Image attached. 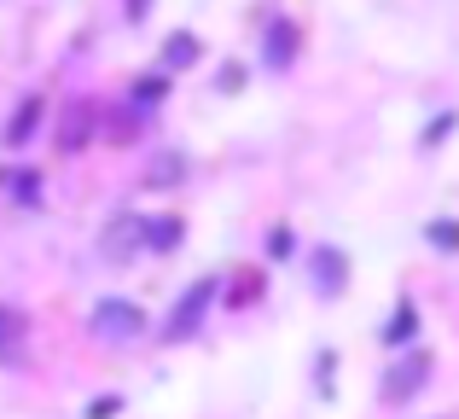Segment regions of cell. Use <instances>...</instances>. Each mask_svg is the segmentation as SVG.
Here are the masks:
<instances>
[{"label":"cell","mask_w":459,"mask_h":419,"mask_svg":"<svg viewBox=\"0 0 459 419\" xmlns=\"http://www.w3.org/2000/svg\"><path fill=\"white\" fill-rule=\"evenodd\" d=\"M140 327H146V320H140L134 303H100L93 309V332H100V338H134Z\"/></svg>","instance_id":"cell-1"},{"label":"cell","mask_w":459,"mask_h":419,"mask_svg":"<svg viewBox=\"0 0 459 419\" xmlns=\"http://www.w3.org/2000/svg\"><path fill=\"white\" fill-rule=\"evenodd\" d=\"M210 297H215V280L192 285V292H186V303H180L175 315H169V338H186V332L198 327V315H204V303H210Z\"/></svg>","instance_id":"cell-2"},{"label":"cell","mask_w":459,"mask_h":419,"mask_svg":"<svg viewBox=\"0 0 459 419\" xmlns=\"http://www.w3.org/2000/svg\"><path fill=\"white\" fill-rule=\"evenodd\" d=\"M35 123H41V100H23L18 117H12V128H6V146H30V128Z\"/></svg>","instance_id":"cell-3"},{"label":"cell","mask_w":459,"mask_h":419,"mask_svg":"<svg viewBox=\"0 0 459 419\" xmlns=\"http://www.w3.org/2000/svg\"><path fill=\"white\" fill-rule=\"evenodd\" d=\"M425 355H413V362H407V367H395V379H390V385H384V390H390V397H407V390H419V385H425Z\"/></svg>","instance_id":"cell-4"},{"label":"cell","mask_w":459,"mask_h":419,"mask_svg":"<svg viewBox=\"0 0 459 419\" xmlns=\"http://www.w3.org/2000/svg\"><path fill=\"white\" fill-rule=\"evenodd\" d=\"M18 344H23V320L12 315V309H0V362L18 355Z\"/></svg>","instance_id":"cell-5"},{"label":"cell","mask_w":459,"mask_h":419,"mask_svg":"<svg viewBox=\"0 0 459 419\" xmlns=\"http://www.w3.org/2000/svg\"><path fill=\"white\" fill-rule=\"evenodd\" d=\"M192 58H198V41H192V35H175V41L163 47V65H169V70H186Z\"/></svg>","instance_id":"cell-6"},{"label":"cell","mask_w":459,"mask_h":419,"mask_svg":"<svg viewBox=\"0 0 459 419\" xmlns=\"http://www.w3.org/2000/svg\"><path fill=\"white\" fill-rule=\"evenodd\" d=\"M180 175H186V163H180V158H157L152 163V187H169V181H180Z\"/></svg>","instance_id":"cell-7"},{"label":"cell","mask_w":459,"mask_h":419,"mask_svg":"<svg viewBox=\"0 0 459 419\" xmlns=\"http://www.w3.org/2000/svg\"><path fill=\"white\" fill-rule=\"evenodd\" d=\"M152 245H157V250L180 245V222H175V215H163V222H152Z\"/></svg>","instance_id":"cell-8"},{"label":"cell","mask_w":459,"mask_h":419,"mask_svg":"<svg viewBox=\"0 0 459 419\" xmlns=\"http://www.w3.org/2000/svg\"><path fill=\"white\" fill-rule=\"evenodd\" d=\"M413 303H407V309H395V320H390V332H384V338H390V344H402V338H413Z\"/></svg>","instance_id":"cell-9"},{"label":"cell","mask_w":459,"mask_h":419,"mask_svg":"<svg viewBox=\"0 0 459 419\" xmlns=\"http://www.w3.org/2000/svg\"><path fill=\"white\" fill-rule=\"evenodd\" d=\"M430 245H442V250H459V222H437V227H430Z\"/></svg>","instance_id":"cell-10"},{"label":"cell","mask_w":459,"mask_h":419,"mask_svg":"<svg viewBox=\"0 0 459 419\" xmlns=\"http://www.w3.org/2000/svg\"><path fill=\"white\" fill-rule=\"evenodd\" d=\"M65 146H70V152L88 146V117H70V123H65Z\"/></svg>","instance_id":"cell-11"},{"label":"cell","mask_w":459,"mask_h":419,"mask_svg":"<svg viewBox=\"0 0 459 419\" xmlns=\"http://www.w3.org/2000/svg\"><path fill=\"white\" fill-rule=\"evenodd\" d=\"M320 274H325V280H320L325 292H337V274H343V262H337L332 250H320Z\"/></svg>","instance_id":"cell-12"},{"label":"cell","mask_w":459,"mask_h":419,"mask_svg":"<svg viewBox=\"0 0 459 419\" xmlns=\"http://www.w3.org/2000/svg\"><path fill=\"white\" fill-rule=\"evenodd\" d=\"M134 100H140V105H157V100H163V82H157V76H152V82H140Z\"/></svg>","instance_id":"cell-13"},{"label":"cell","mask_w":459,"mask_h":419,"mask_svg":"<svg viewBox=\"0 0 459 419\" xmlns=\"http://www.w3.org/2000/svg\"><path fill=\"white\" fill-rule=\"evenodd\" d=\"M12 193H18V198H35V193H41V181H35V175H12Z\"/></svg>","instance_id":"cell-14"},{"label":"cell","mask_w":459,"mask_h":419,"mask_svg":"<svg viewBox=\"0 0 459 419\" xmlns=\"http://www.w3.org/2000/svg\"><path fill=\"white\" fill-rule=\"evenodd\" d=\"M146 6L152 0H128V18H146Z\"/></svg>","instance_id":"cell-15"}]
</instances>
